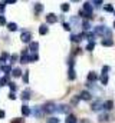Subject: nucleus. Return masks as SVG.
Masks as SVG:
<instances>
[{
    "instance_id": "13",
    "label": "nucleus",
    "mask_w": 115,
    "mask_h": 123,
    "mask_svg": "<svg viewBox=\"0 0 115 123\" xmlns=\"http://www.w3.org/2000/svg\"><path fill=\"white\" fill-rule=\"evenodd\" d=\"M78 122V119H76V116L75 115H68V117H66V120H65V123H76Z\"/></svg>"
},
{
    "instance_id": "42",
    "label": "nucleus",
    "mask_w": 115,
    "mask_h": 123,
    "mask_svg": "<svg viewBox=\"0 0 115 123\" xmlns=\"http://www.w3.org/2000/svg\"><path fill=\"white\" fill-rule=\"evenodd\" d=\"M4 9H6V4H4V1H3V3H0V14L4 12Z\"/></svg>"
},
{
    "instance_id": "23",
    "label": "nucleus",
    "mask_w": 115,
    "mask_h": 123,
    "mask_svg": "<svg viewBox=\"0 0 115 123\" xmlns=\"http://www.w3.org/2000/svg\"><path fill=\"white\" fill-rule=\"evenodd\" d=\"M29 99H30V90H25V92L22 93V100H25V102H26V100H29Z\"/></svg>"
},
{
    "instance_id": "47",
    "label": "nucleus",
    "mask_w": 115,
    "mask_h": 123,
    "mask_svg": "<svg viewBox=\"0 0 115 123\" xmlns=\"http://www.w3.org/2000/svg\"><path fill=\"white\" fill-rule=\"evenodd\" d=\"M12 123H23V120H22V119H14Z\"/></svg>"
},
{
    "instance_id": "28",
    "label": "nucleus",
    "mask_w": 115,
    "mask_h": 123,
    "mask_svg": "<svg viewBox=\"0 0 115 123\" xmlns=\"http://www.w3.org/2000/svg\"><path fill=\"white\" fill-rule=\"evenodd\" d=\"M37 59H39L37 53H29V60L30 62H37Z\"/></svg>"
},
{
    "instance_id": "20",
    "label": "nucleus",
    "mask_w": 115,
    "mask_h": 123,
    "mask_svg": "<svg viewBox=\"0 0 115 123\" xmlns=\"http://www.w3.org/2000/svg\"><path fill=\"white\" fill-rule=\"evenodd\" d=\"M1 70H3V72H4V73L7 74V76H9V74L12 73V67H10L9 64H3V66H1Z\"/></svg>"
},
{
    "instance_id": "8",
    "label": "nucleus",
    "mask_w": 115,
    "mask_h": 123,
    "mask_svg": "<svg viewBox=\"0 0 115 123\" xmlns=\"http://www.w3.org/2000/svg\"><path fill=\"white\" fill-rule=\"evenodd\" d=\"M37 49H39V43H37V42H30V43H29V50H30V53H36Z\"/></svg>"
},
{
    "instance_id": "25",
    "label": "nucleus",
    "mask_w": 115,
    "mask_h": 123,
    "mask_svg": "<svg viewBox=\"0 0 115 123\" xmlns=\"http://www.w3.org/2000/svg\"><path fill=\"white\" fill-rule=\"evenodd\" d=\"M9 57H10V55H9L7 52H3V53H1V56H0V62H1V63H4Z\"/></svg>"
},
{
    "instance_id": "40",
    "label": "nucleus",
    "mask_w": 115,
    "mask_h": 123,
    "mask_svg": "<svg viewBox=\"0 0 115 123\" xmlns=\"http://www.w3.org/2000/svg\"><path fill=\"white\" fill-rule=\"evenodd\" d=\"M92 3H93V4H95L96 7H99V6H101V4H102L104 1H102V0H92Z\"/></svg>"
},
{
    "instance_id": "10",
    "label": "nucleus",
    "mask_w": 115,
    "mask_h": 123,
    "mask_svg": "<svg viewBox=\"0 0 115 123\" xmlns=\"http://www.w3.org/2000/svg\"><path fill=\"white\" fill-rule=\"evenodd\" d=\"M58 112H60V113H69L71 112V107L66 106V105H59L58 106Z\"/></svg>"
},
{
    "instance_id": "6",
    "label": "nucleus",
    "mask_w": 115,
    "mask_h": 123,
    "mask_svg": "<svg viewBox=\"0 0 115 123\" xmlns=\"http://www.w3.org/2000/svg\"><path fill=\"white\" fill-rule=\"evenodd\" d=\"M91 109H92L93 112H99V110H102V109H104V103H101L99 100H96V102L92 105V107H91Z\"/></svg>"
},
{
    "instance_id": "37",
    "label": "nucleus",
    "mask_w": 115,
    "mask_h": 123,
    "mask_svg": "<svg viewBox=\"0 0 115 123\" xmlns=\"http://www.w3.org/2000/svg\"><path fill=\"white\" fill-rule=\"evenodd\" d=\"M17 59H19V56H17V55H12V56H10V63H16Z\"/></svg>"
},
{
    "instance_id": "19",
    "label": "nucleus",
    "mask_w": 115,
    "mask_h": 123,
    "mask_svg": "<svg viewBox=\"0 0 115 123\" xmlns=\"http://www.w3.org/2000/svg\"><path fill=\"white\" fill-rule=\"evenodd\" d=\"M69 74H68V77H69V80H75L76 79V74H75V70H73V67H69V72H68Z\"/></svg>"
},
{
    "instance_id": "29",
    "label": "nucleus",
    "mask_w": 115,
    "mask_h": 123,
    "mask_svg": "<svg viewBox=\"0 0 115 123\" xmlns=\"http://www.w3.org/2000/svg\"><path fill=\"white\" fill-rule=\"evenodd\" d=\"M101 83L102 85H108V74H105V73L101 74Z\"/></svg>"
},
{
    "instance_id": "33",
    "label": "nucleus",
    "mask_w": 115,
    "mask_h": 123,
    "mask_svg": "<svg viewBox=\"0 0 115 123\" xmlns=\"http://www.w3.org/2000/svg\"><path fill=\"white\" fill-rule=\"evenodd\" d=\"M93 47H95V43H93V42H89V43L86 44V50H88V52H92Z\"/></svg>"
},
{
    "instance_id": "9",
    "label": "nucleus",
    "mask_w": 115,
    "mask_h": 123,
    "mask_svg": "<svg viewBox=\"0 0 115 123\" xmlns=\"http://www.w3.org/2000/svg\"><path fill=\"white\" fill-rule=\"evenodd\" d=\"M98 79H99V76L95 72H89L88 73V82H96Z\"/></svg>"
},
{
    "instance_id": "21",
    "label": "nucleus",
    "mask_w": 115,
    "mask_h": 123,
    "mask_svg": "<svg viewBox=\"0 0 115 123\" xmlns=\"http://www.w3.org/2000/svg\"><path fill=\"white\" fill-rule=\"evenodd\" d=\"M48 31H49V29H48L46 25H40V26H39V33H40V34H46Z\"/></svg>"
},
{
    "instance_id": "46",
    "label": "nucleus",
    "mask_w": 115,
    "mask_h": 123,
    "mask_svg": "<svg viewBox=\"0 0 115 123\" xmlns=\"http://www.w3.org/2000/svg\"><path fill=\"white\" fill-rule=\"evenodd\" d=\"M6 116V113H4V110H0V119H3Z\"/></svg>"
},
{
    "instance_id": "7",
    "label": "nucleus",
    "mask_w": 115,
    "mask_h": 123,
    "mask_svg": "<svg viewBox=\"0 0 115 123\" xmlns=\"http://www.w3.org/2000/svg\"><path fill=\"white\" fill-rule=\"evenodd\" d=\"M105 29H107V26H104V25H98L93 30H95V34H99V36H104L105 34Z\"/></svg>"
},
{
    "instance_id": "27",
    "label": "nucleus",
    "mask_w": 115,
    "mask_h": 123,
    "mask_svg": "<svg viewBox=\"0 0 115 123\" xmlns=\"http://www.w3.org/2000/svg\"><path fill=\"white\" fill-rule=\"evenodd\" d=\"M82 29L85 31H89V29H91V23L88 22V20H84V23H82Z\"/></svg>"
},
{
    "instance_id": "39",
    "label": "nucleus",
    "mask_w": 115,
    "mask_h": 123,
    "mask_svg": "<svg viewBox=\"0 0 115 123\" xmlns=\"http://www.w3.org/2000/svg\"><path fill=\"white\" fill-rule=\"evenodd\" d=\"M4 25H7L6 17H4V16H0V26H4Z\"/></svg>"
},
{
    "instance_id": "48",
    "label": "nucleus",
    "mask_w": 115,
    "mask_h": 123,
    "mask_svg": "<svg viewBox=\"0 0 115 123\" xmlns=\"http://www.w3.org/2000/svg\"><path fill=\"white\" fill-rule=\"evenodd\" d=\"M81 123H91L89 120H86V119H84V120H81Z\"/></svg>"
},
{
    "instance_id": "51",
    "label": "nucleus",
    "mask_w": 115,
    "mask_h": 123,
    "mask_svg": "<svg viewBox=\"0 0 115 123\" xmlns=\"http://www.w3.org/2000/svg\"><path fill=\"white\" fill-rule=\"evenodd\" d=\"M114 13H115V12H114Z\"/></svg>"
},
{
    "instance_id": "17",
    "label": "nucleus",
    "mask_w": 115,
    "mask_h": 123,
    "mask_svg": "<svg viewBox=\"0 0 115 123\" xmlns=\"http://www.w3.org/2000/svg\"><path fill=\"white\" fill-rule=\"evenodd\" d=\"M42 12H43V4L36 3V4H35V13H36V14H39V13H42Z\"/></svg>"
},
{
    "instance_id": "32",
    "label": "nucleus",
    "mask_w": 115,
    "mask_h": 123,
    "mask_svg": "<svg viewBox=\"0 0 115 123\" xmlns=\"http://www.w3.org/2000/svg\"><path fill=\"white\" fill-rule=\"evenodd\" d=\"M104 9H105V12H108V13H112V12H114L112 4H105V6H104Z\"/></svg>"
},
{
    "instance_id": "44",
    "label": "nucleus",
    "mask_w": 115,
    "mask_h": 123,
    "mask_svg": "<svg viewBox=\"0 0 115 123\" xmlns=\"http://www.w3.org/2000/svg\"><path fill=\"white\" fill-rule=\"evenodd\" d=\"M108 72H109V67H108V66H104V67H102V73L108 74Z\"/></svg>"
},
{
    "instance_id": "15",
    "label": "nucleus",
    "mask_w": 115,
    "mask_h": 123,
    "mask_svg": "<svg viewBox=\"0 0 115 123\" xmlns=\"http://www.w3.org/2000/svg\"><path fill=\"white\" fill-rule=\"evenodd\" d=\"M82 39H84V37H82V33H81V34H72V36H71V40H72V42H76V43H79Z\"/></svg>"
},
{
    "instance_id": "14",
    "label": "nucleus",
    "mask_w": 115,
    "mask_h": 123,
    "mask_svg": "<svg viewBox=\"0 0 115 123\" xmlns=\"http://www.w3.org/2000/svg\"><path fill=\"white\" fill-rule=\"evenodd\" d=\"M112 107H114V102H112V100H107V102L104 103V109H105L107 112H108V110H111Z\"/></svg>"
},
{
    "instance_id": "5",
    "label": "nucleus",
    "mask_w": 115,
    "mask_h": 123,
    "mask_svg": "<svg viewBox=\"0 0 115 123\" xmlns=\"http://www.w3.org/2000/svg\"><path fill=\"white\" fill-rule=\"evenodd\" d=\"M32 113L36 116V117H40L45 112H43V107H40V106H36V107H33L32 109Z\"/></svg>"
},
{
    "instance_id": "30",
    "label": "nucleus",
    "mask_w": 115,
    "mask_h": 123,
    "mask_svg": "<svg viewBox=\"0 0 115 123\" xmlns=\"http://www.w3.org/2000/svg\"><path fill=\"white\" fill-rule=\"evenodd\" d=\"M98 120H99V122H107V120H108V115H107V113L99 115V116H98Z\"/></svg>"
},
{
    "instance_id": "41",
    "label": "nucleus",
    "mask_w": 115,
    "mask_h": 123,
    "mask_svg": "<svg viewBox=\"0 0 115 123\" xmlns=\"http://www.w3.org/2000/svg\"><path fill=\"white\" fill-rule=\"evenodd\" d=\"M23 82H25V83L29 82V72H25V74H23Z\"/></svg>"
},
{
    "instance_id": "3",
    "label": "nucleus",
    "mask_w": 115,
    "mask_h": 123,
    "mask_svg": "<svg viewBox=\"0 0 115 123\" xmlns=\"http://www.w3.org/2000/svg\"><path fill=\"white\" fill-rule=\"evenodd\" d=\"M84 13H85V17H92V4L89 1L84 4Z\"/></svg>"
},
{
    "instance_id": "24",
    "label": "nucleus",
    "mask_w": 115,
    "mask_h": 123,
    "mask_svg": "<svg viewBox=\"0 0 115 123\" xmlns=\"http://www.w3.org/2000/svg\"><path fill=\"white\" fill-rule=\"evenodd\" d=\"M6 26H7V29H9L10 31H16L17 30V25H16V23H7Z\"/></svg>"
},
{
    "instance_id": "45",
    "label": "nucleus",
    "mask_w": 115,
    "mask_h": 123,
    "mask_svg": "<svg viewBox=\"0 0 115 123\" xmlns=\"http://www.w3.org/2000/svg\"><path fill=\"white\" fill-rule=\"evenodd\" d=\"M16 1H17V0H4V4H7V3H9V4H14Z\"/></svg>"
},
{
    "instance_id": "12",
    "label": "nucleus",
    "mask_w": 115,
    "mask_h": 123,
    "mask_svg": "<svg viewBox=\"0 0 115 123\" xmlns=\"http://www.w3.org/2000/svg\"><path fill=\"white\" fill-rule=\"evenodd\" d=\"M79 96H81V100H91V99H92L91 92H86V90H85V92H82Z\"/></svg>"
},
{
    "instance_id": "2",
    "label": "nucleus",
    "mask_w": 115,
    "mask_h": 123,
    "mask_svg": "<svg viewBox=\"0 0 115 123\" xmlns=\"http://www.w3.org/2000/svg\"><path fill=\"white\" fill-rule=\"evenodd\" d=\"M20 40H22L23 43H30V42H32V33H30V31H22Z\"/></svg>"
},
{
    "instance_id": "50",
    "label": "nucleus",
    "mask_w": 115,
    "mask_h": 123,
    "mask_svg": "<svg viewBox=\"0 0 115 123\" xmlns=\"http://www.w3.org/2000/svg\"><path fill=\"white\" fill-rule=\"evenodd\" d=\"M114 27H115V22H114Z\"/></svg>"
},
{
    "instance_id": "49",
    "label": "nucleus",
    "mask_w": 115,
    "mask_h": 123,
    "mask_svg": "<svg viewBox=\"0 0 115 123\" xmlns=\"http://www.w3.org/2000/svg\"><path fill=\"white\" fill-rule=\"evenodd\" d=\"M72 1H79V0H72Z\"/></svg>"
},
{
    "instance_id": "11",
    "label": "nucleus",
    "mask_w": 115,
    "mask_h": 123,
    "mask_svg": "<svg viewBox=\"0 0 115 123\" xmlns=\"http://www.w3.org/2000/svg\"><path fill=\"white\" fill-rule=\"evenodd\" d=\"M22 115H23V116H29V115H32V109L29 107L28 105H23V106H22Z\"/></svg>"
},
{
    "instance_id": "26",
    "label": "nucleus",
    "mask_w": 115,
    "mask_h": 123,
    "mask_svg": "<svg viewBox=\"0 0 115 123\" xmlns=\"http://www.w3.org/2000/svg\"><path fill=\"white\" fill-rule=\"evenodd\" d=\"M29 55L28 53H25V55H22V57H20V63H23V64H26V63H29Z\"/></svg>"
},
{
    "instance_id": "4",
    "label": "nucleus",
    "mask_w": 115,
    "mask_h": 123,
    "mask_svg": "<svg viewBox=\"0 0 115 123\" xmlns=\"http://www.w3.org/2000/svg\"><path fill=\"white\" fill-rule=\"evenodd\" d=\"M46 22H48L49 25H55L58 22V16L55 13H49V14L46 16Z\"/></svg>"
},
{
    "instance_id": "1",
    "label": "nucleus",
    "mask_w": 115,
    "mask_h": 123,
    "mask_svg": "<svg viewBox=\"0 0 115 123\" xmlns=\"http://www.w3.org/2000/svg\"><path fill=\"white\" fill-rule=\"evenodd\" d=\"M43 112L45 113H53V112H58V106L55 103H46L43 106Z\"/></svg>"
},
{
    "instance_id": "34",
    "label": "nucleus",
    "mask_w": 115,
    "mask_h": 123,
    "mask_svg": "<svg viewBox=\"0 0 115 123\" xmlns=\"http://www.w3.org/2000/svg\"><path fill=\"white\" fill-rule=\"evenodd\" d=\"M7 85H9V87H10V90H12V92H16V90H17V86H16V83H13V82H9Z\"/></svg>"
},
{
    "instance_id": "43",
    "label": "nucleus",
    "mask_w": 115,
    "mask_h": 123,
    "mask_svg": "<svg viewBox=\"0 0 115 123\" xmlns=\"http://www.w3.org/2000/svg\"><path fill=\"white\" fill-rule=\"evenodd\" d=\"M9 99H10V100H14V99H16V94H14V92H10V93H9Z\"/></svg>"
},
{
    "instance_id": "16",
    "label": "nucleus",
    "mask_w": 115,
    "mask_h": 123,
    "mask_svg": "<svg viewBox=\"0 0 115 123\" xmlns=\"http://www.w3.org/2000/svg\"><path fill=\"white\" fill-rule=\"evenodd\" d=\"M114 44V40L112 39H104L102 40V46H105V47H111Z\"/></svg>"
},
{
    "instance_id": "31",
    "label": "nucleus",
    "mask_w": 115,
    "mask_h": 123,
    "mask_svg": "<svg viewBox=\"0 0 115 123\" xmlns=\"http://www.w3.org/2000/svg\"><path fill=\"white\" fill-rule=\"evenodd\" d=\"M60 10L62 12H69V4L68 3H62L60 4Z\"/></svg>"
},
{
    "instance_id": "22",
    "label": "nucleus",
    "mask_w": 115,
    "mask_h": 123,
    "mask_svg": "<svg viewBox=\"0 0 115 123\" xmlns=\"http://www.w3.org/2000/svg\"><path fill=\"white\" fill-rule=\"evenodd\" d=\"M7 83H9V76L7 74L4 77H0V86H7Z\"/></svg>"
},
{
    "instance_id": "18",
    "label": "nucleus",
    "mask_w": 115,
    "mask_h": 123,
    "mask_svg": "<svg viewBox=\"0 0 115 123\" xmlns=\"http://www.w3.org/2000/svg\"><path fill=\"white\" fill-rule=\"evenodd\" d=\"M12 76H13V77H20V76H22V70H20L19 67L13 69V70H12Z\"/></svg>"
},
{
    "instance_id": "35",
    "label": "nucleus",
    "mask_w": 115,
    "mask_h": 123,
    "mask_svg": "<svg viewBox=\"0 0 115 123\" xmlns=\"http://www.w3.org/2000/svg\"><path fill=\"white\" fill-rule=\"evenodd\" d=\"M48 123H59V119L55 117V116H50V117L48 119Z\"/></svg>"
},
{
    "instance_id": "36",
    "label": "nucleus",
    "mask_w": 115,
    "mask_h": 123,
    "mask_svg": "<svg viewBox=\"0 0 115 123\" xmlns=\"http://www.w3.org/2000/svg\"><path fill=\"white\" fill-rule=\"evenodd\" d=\"M62 27H63V30L69 31V30H71V27H72V26H71L69 23H65V22H63V25H62Z\"/></svg>"
},
{
    "instance_id": "38",
    "label": "nucleus",
    "mask_w": 115,
    "mask_h": 123,
    "mask_svg": "<svg viewBox=\"0 0 115 123\" xmlns=\"http://www.w3.org/2000/svg\"><path fill=\"white\" fill-rule=\"evenodd\" d=\"M79 100H81V96H75V97L72 99V105H78Z\"/></svg>"
}]
</instances>
